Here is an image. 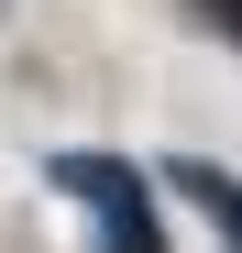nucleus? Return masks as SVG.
<instances>
[{
    "instance_id": "1",
    "label": "nucleus",
    "mask_w": 242,
    "mask_h": 253,
    "mask_svg": "<svg viewBox=\"0 0 242 253\" xmlns=\"http://www.w3.org/2000/svg\"><path fill=\"white\" fill-rule=\"evenodd\" d=\"M44 176H55V198H77V209H88L99 253H165V220H154V187H143V176H132L121 154H55Z\"/></svg>"
},
{
    "instance_id": "2",
    "label": "nucleus",
    "mask_w": 242,
    "mask_h": 253,
    "mask_svg": "<svg viewBox=\"0 0 242 253\" xmlns=\"http://www.w3.org/2000/svg\"><path fill=\"white\" fill-rule=\"evenodd\" d=\"M165 176L209 209V231H231V242H242V176H231V165H198V154H187V165H165Z\"/></svg>"
},
{
    "instance_id": "3",
    "label": "nucleus",
    "mask_w": 242,
    "mask_h": 253,
    "mask_svg": "<svg viewBox=\"0 0 242 253\" xmlns=\"http://www.w3.org/2000/svg\"><path fill=\"white\" fill-rule=\"evenodd\" d=\"M198 11H209V22H231V33H242V0H198Z\"/></svg>"
}]
</instances>
